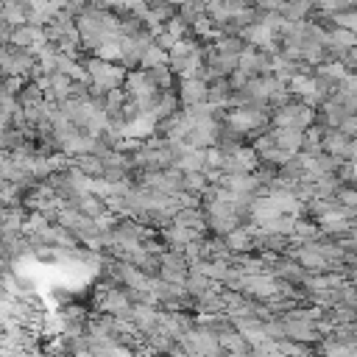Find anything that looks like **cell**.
Instances as JSON below:
<instances>
[{
    "instance_id": "6da1fadb",
    "label": "cell",
    "mask_w": 357,
    "mask_h": 357,
    "mask_svg": "<svg viewBox=\"0 0 357 357\" xmlns=\"http://www.w3.org/2000/svg\"><path fill=\"white\" fill-rule=\"evenodd\" d=\"M159 277L168 279V282H187L190 277V260L185 251L178 249H165L159 254Z\"/></svg>"
},
{
    "instance_id": "7a4b0ae2",
    "label": "cell",
    "mask_w": 357,
    "mask_h": 357,
    "mask_svg": "<svg viewBox=\"0 0 357 357\" xmlns=\"http://www.w3.org/2000/svg\"><path fill=\"white\" fill-rule=\"evenodd\" d=\"M176 89H178V98H182V106H193V104H207L209 101V81L201 78V76L178 78Z\"/></svg>"
},
{
    "instance_id": "3957f363",
    "label": "cell",
    "mask_w": 357,
    "mask_h": 357,
    "mask_svg": "<svg viewBox=\"0 0 357 357\" xmlns=\"http://www.w3.org/2000/svg\"><path fill=\"white\" fill-rule=\"evenodd\" d=\"M159 238H162V243H165L168 249H178V251H185L193 240L204 238V232L190 229V227H185V223H176V220H170L168 227H162V229H159Z\"/></svg>"
},
{
    "instance_id": "277c9868",
    "label": "cell",
    "mask_w": 357,
    "mask_h": 357,
    "mask_svg": "<svg viewBox=\"0 0 357 357\" xmlns=\"http://www.w3.org/2000/svg\"><path fill=\"white\" fill-rule=\"evenodd\" d=\"M271 131H274L277 146H282V148H288V151H293V154H299V151L304 148V134H307V128H296V126H271Z\"/></svg>"
},
{
    "instance_id": "5b68a950",
    "label": "cell",
    "mask_w": 357,
    "mask_h": 357,
    "mask_svg": "<svg viewBox=\"0 0 357 357\" xmlns=\"http://www.w3.org/2000/svg\"><path fill=\"white\" fill-rule=\"evenodd\" d=\"M332 23H335V25H343V28H349V31L357 34V9H346V12L332 14Z\"/></svg>"
}]
</instances>
